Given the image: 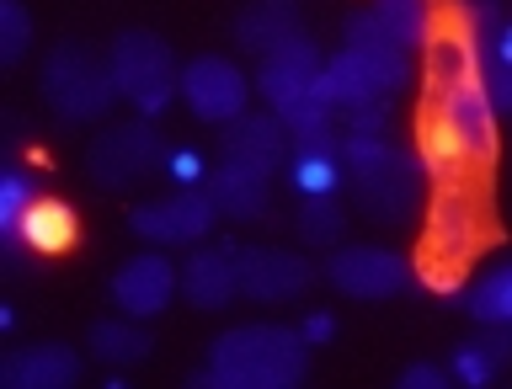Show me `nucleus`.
<instances>
[{"label":"nucleus","mask_w":512,"mask_h":389,"mask_svg":"<svg viewBox=\"0 0 512 389\" xmlns=\"http://www.w3.org/2000/svg\"><path fill=\"white\" fill-rule=\"evenodd\" d=\"M320 283L336 288L342 299L358 304H384L395 294L416 288V262L395 246H368V240H342L320 262Z\"/></svg>","instance_id":"obj_8"},{"label":"nucleus","mask_w":512,"mask_h":389,"mask_svg":"<svg viewBox=\"0 0 512 389\" xmlns=\"http://www.w3.org/2000/svg\"><path fill=\"white\" fill-rule=\"evenodd\" d=\"M80 374H86V358L70 342H59V336L22 342L0 358V384H11V389H70L80 384Z\"/></svg>","instance_id":"obj_16"},{"label":"nucleus","mask_w":512,"mask_h":389,"mask_svg":"<svg viewBox=\"0 0 512 389\" xmlns=\"http://www.w3.org/2000/svg\"><path fill=\"white\" fill-rule=\"evenodd\" d=\"M107 64H112L118 96L128 102L134 118H160L171 102H182V96H176V86H182V59H176V48L160 38L155 27L112 32Z\"/></svg>","instance_id":"obj_6"},{"label":"nucleus","mask_w":512,"mask_h":389,"mask_svg":"<svg viewBox=\"0 0 512 389\" xmlns=\"http://www.w3.org/2000/svg\"><path fill=\"white\" fill-rule=\"evenodd\" d=\"M416 64L406 48H336L320 64V91L326 102L336 107V118L352 107H368V102H395L400 91L411 86Z\"/></svg>","instance_id":"obj_7"},{"label":"nucleus","mask_w":512,"mask_h":389,"mask_svg":"<svg viewBox=\"0 0 512 389\" xmlns=\"http://www.w3.org/2000/svg\"><path fill=\"white\" fill-rule=\"evenodd\" d=\"M480 80H486L496 118H512V59H480Z\"/></svg>","instance_id":"obj_32"},{"label":"nucleus","mask_w":512,"mask_h":389,"mask_svg":"<svg viewBox=\"0 0 512 389\" xmlns=\"http://www.w3.org/2000/svg\"><path fill=\"white\" fill-rule=\"evenodd\" d=\"M86 352H91L102 368H139V363H150V352H155L150 320H134V315H123V310L91 320Z\"/></svg>","instance_id":"obj_21"},{"label":"nucleus","mask_w":512,"mask_h":389,"mask_svg":"<svg viewBox=\"0 0 512 389\" xmlns=\"http://www.w3.org/2000/svg\"><path fill=\"white\" fill-rule=\"evenodd\" d=\"M342 166H347V192L368 224L406 230L422 214L432 176L416 155V144H400L390 134H342Z\"/></svg>","instance_id":"obj_2"},{"label":"nucleus","mask_w":512,"mask_h":389,"mask_svg":"<svg viewBox=\"0 0 512 389\" xmlns=\"http://www.w3.org/2000/svg\"><path fill=\"white\" fill-rule=\"evenodd\" d=\"M299 331H304V342H310V347H331L336 342V315L331 310H310L299 320Z\"/></svg>","instance_id":"obj_36"},{"label":"nucleus","mask_w":512,"mask_h":389,"mask_svg":"<svg viewBox=\"0 0 512 389\" xmlns=\"http://www.w3.org/2000/svg\"><path fill=\"white\" fill-rule=\"evenodd\" d=\"M208 160L203 150H192V144H166V160H160V176H166L171 187H203L208 182Z\"/></svg>","instance_id":"obj_31"},{"label":"nucleus","mask_w":512,"mask_h":389,"mask_svg":"<svg viewBox=\"0 0 512 389\" xmlns=\"http://www.w3.org/2000/svg\"><path fill=\"white\" fill-rule=\"evenodd\" d=\"M416 288L459 310L464 288H470V267H448V262H427V256H422V262H416Z\"/></svg>","instance_id":"obj_30"},{"label":"nucleus","mask_w":512,"mask_h":389,"mask_svg":"<svg viewBox=\"0 0 512 389\" xmlns=\"http://www.w3.org/2000/svg\"><path fill=\"white\" fill-rule=\"evenodd\" d=\"M320 64H326V54L315 48L310 32H299V38H288L283 48H272L267 59H256V96H262L272 112L299 102L304 91H315Z\"/></svg>","instance_id":"obj_15"},{"label":"nucleus","mask_w":512,"mask_h":389,"mask_svg":"<svg viewBox=\"0 0 512 389\" xmlns=\"http://www.w3.org/2000/svg\"><path fill=\"white\" fill-rule=\"evenodd\" d=\"M299 32H304L299 0H246L230 22L235 48H246L251 59H267L272 48H283L288 38H299Z\"/></svg>","instance_id":"obj_19"},{"label":"nucleus","mask_w":512,"mask_h":389,"mask_svg":"<svg viewBox=\"0 0 512 389\" xmlns=\"http://www.w3.org/2000/svg\"><path fill=\"white\" fill-rule=\"evenodd\" d=\"M502 358H496V352L486 347V336H464V342L448 352V374H454V384H464V389H486V384H496L502 379Z\"/></svg>","instance_id":"obj_28"},{"label":"nucleus","mask_w":512,"mask_h":389,"mask_svg":"<svg viewBox=\"0 0 512 389\" xmlns=\"http://www.w3.org/2000/svg\"><path fill=\"white\" fill-rule=\"evenodd\" d=\"M459 310H470L475 326H512V256L491 262L470 288H464Z\"/></svg>","instance_id":"obj_24"},{"label":"nucleus","mask_w":512,"mask_h":389,"mask_svg":"<svg viewBox=\"0 0 512 389\" xmlns=\"http://www.w3.org/2000/svg\"><path fill=\"white\" fill-rule=\"evenodd\" d=\"M235 272H240V299L251 304H294L320 283V267L288 246H240Z\"/></svg>","instance_id":"obj_13"},{"label":"nucleus","mask_w":512,"mask_h":389,"mask_svg":"<svg viewBox=\"0 0 512 389\" xmlns=\"http://www.w3.org/2000/svg\"><path fill=\"white\" fill-rule=\"evenodd\" d=\"M278 118H283V128L294 134V144L299 139H331L336 134V107L326 102V91H320V80H315V91H304L299 102H288V107H278Z\"/></svg>","instance_id":"obj_27"},{"label":"nucleus","mask_w":512,"mask_h":389,"mask_svg":"<svg viewBox=\"0 0 512 389\" xmlns=\"http://www.w3.org/2000/svg\"><path fill=\"white\" fill-rule=\"evenodd\" d=\"M272 182L278 176L262 171V166H246V160H214V171H208V192H214L219 214L230 224H256L272 214Z\"/></svg>","instance_id":"obj_18"},{"label":"nucleus","mask_w":512,"mask_h":389,"mask_svg":"<svg viewBox=\"0 0 512 389\" xmlns=\"http://www.w3.org/2000/svg\"><path fill=\"white\" fill-rule=\"evenodd\" d=\"M496 107L480 80V43L459 22L454 6L438 11L427 38V96L416 112V155L432 182L448 176H486L496 166Z\"/></svg>","instance_id":"obj_1"},{"label":"nucleus","mask_w":512,"mask_h":389,"mask_svg":"<svg viewBox=\"0 0 512 389\" xmlns=\"http://www.w3.org/2000/svg\"><path fill=\"white\" fill-rule=\"evenodd\" d=\"M107 299H112V310H123L134 320H155L171 310V299H182V267L160 246H150V251H139V256L112 267Z\"/></svg>","instance_id":"obj_12"},{"label":"nucleus","mask_w":512,"mask_h":389,"mask_svg":"<svg viewBox=\"0 0 512 389\" xmlns=\"http://www.w3.org/2000/svg\"><path fill=\"white\" fill-rule=\"evenodd\" d=\"M32 48V11L22 0H0V70H16Z\"/></svg>","instance_id":"obj_29"},{"label":"nucleus","mask_w":512,"mask_h":389,"mask_svg":"<svg viewBox=\"0 0 512 389\" xmlns=\"http://www.w3.org/2000/svg\"><path fill=\"white\" fill-rule=\"evenodd\" d=\"M176 96H182V107L198 123L224 128V123H235L240 112H251V75L240 70L230 54H192L182 64Z\"/></svg>","instance_id":"obj_11"},{"label":"nucleus","mask_w":512,"mask_h":389,"mask_svg":"<svg viewBox=\"0 0 512 389\" xmlns=\"http://www.w3.org/2000/svg\"><path fill=\"white\" fill-rule=\"evenodd\" d=\"M342 43H347V48H395L390 38H384V27L374 22V11H368V6H358V11L342 22Z\"/></svg>","instance_id":"obj_34"},{"label":"nucleus","mask_w":512,"mask_h":389,"mask_svg":"<svg viewBox=\"0 0 512 389\" xmlns=\"http://www.w3.org/2000/svg\"><path fill=\"white\" fill-rule=\"evenodd\" d=\"M395 384H400V389H448V384H454V374H448V363L416 358V363H406V368L395 374Z\"/></svg>","instance_id":"obj_35"},{"label":"nucleus","mask_w":512,"mask_h":389,"mask_svg":"<svg viewBox=\"0 0 512 389\" xmlns=\"http://www.w3.org/2000/svg\"><path fill=\"white\" fill-rule=\"evenodd\" d=\"M283 182H288L294 198H326V192H342L347 187L342 134H331V139H299L294 150H288Z\"/></svg>","instance_id":"obj_20"},{"label":"nucleus","mask_w":512,"mask_h":389,"mask_svg":"<svg viewBox=\"0 0 512 389\" xmlns=\"http://www.w3.org/2000/svg\"><path fill=\"white\" fill-rule=\"evenodd\" d=\"M486 246H496L486 176H448V182H432L427 230H422V256L427 262L470 267Z\"/></svg>","instance_id":"obj_5"},{"label":"nucleus","mask_w":512,"mask_h":389,"mask_svg":"<svg viewBox=\"0 0 512 389\" xmlns=\"http://www.w3.org/2000/svg\"><path fill=\"white\" fill-rule=\"evenodd\" d=\"M75 235H80L75 208L64 198H38V203H32V214L22 219V235H16L11 246H27L32 256H64L75 246Z\"/></svg>","instance_id":"obj_22"},{"label":"nucleus","mask_w":512,"mask_h":389,"mask_svg":"<svg viewBox=\"0 0 512 389\" xmlns=\"http://www.w3.org/2000/svg\"><path fill=\"white\" fill-rule=\"evenodd\" d=\"M395 128V102H368L342 112V134H390Z\"/></svg>","instance_id":"obj_33"},{"label":"nucleus","mask_w":512,"mask_h":389,"mask_svg":"<svg viewBox=\"0 0 512 389\" xmlns=\"http://www.w3.org/2000/svg\"><path fill=\"white\" fill-rule=\"evenodd\" d=\"M347 224H352V219H347V208H342V192H326V198H294L299 246H315V251L342 246Z\"/></svg>","instance_id":"obj_25"},{"label":"nucleus","mask_w":512,"mask_h":389,"mask_svg":"<svg viewBox=\"0 0 512 389\" xmlns=\"http://www.w3.org/2000/svg\"><path fill=\"white\" fill-rule=\"evenodd\" d=\"M240 240H214V246H192L182 262V304L198 315H219L240 299V272H235Z\"/></svg>","instance_id":"obj_14"},{"label":"nucleus","mask_w":512,"mask_h":389,"mask_svg":"<svg viewBox=\"0 0 512 389\" xmlns=\"http://www.w3.org/2000/svg\"><path fill=\"white\" fill-rule=\"evenodd\" d=\"M288 150H294V134L283 128L278 112H240L235 123H224L219 134V155L224 160H246V166H262L272 176H283Z\"/></svg>","instance_id":"obj_17"},{"label":"nucleus","mask_w":512,"mask_h":389,"mask_svg":"<svg viewBox=\"0 0 512 389\" xmlns=\"http://www.w3.org/2000/svg\"><path fill=\"white\" fill-rule=\"evenodd\" d=\"M166 160V139L155 134V118H128V123H107L102 134L86 144V182L96 192H128L144 176L160 171Z\"/></svg>","instance_id":"obj_9"},{"label":"nucleus","mask_w":512,"mask_h":389,"mask_svg":"<svg viewBox=\"0 0 512 389\" xmlns=\"http://www.w3.org/2000/svg\"><path fill=\"white\" fill-rule=\"evenodd\" d=\"M38 91H43V107L54 112L59 123H70V128L102 123L107 112L123 102L107 54H102V48H91V43H80V38H59L43 54Z\"/></svg>","instance_id":"obj_4"},{"label":"nucleus","mask_w":512,"mask_h":389,"mask_svg":"<svg viewBox=\"0 0 512 389\" xmlns=\"http://www.w3.org/2000/svg\"><path fill=\"white\" fill-rule=\"evenodd\" d=\"M480 59H512V11H507V22L491 32V43L480 48Z\"/></svg>","instance_id":"obj_37"},{"label":"nucleus","mask_w":512,"mask_h":389,"mask_svg":"<svg viewBox=\"0 0 512 389\" xmlns=\"http://www.w3.org/2000/svg\"><path fill=\"white\" fill-rule=\"evenodd\" d=\"M310 358L315 347L304 342V331L283 320H246L203 347L214 389H299L310 379Z\"/></svg>","instance_id":"obj_3"},{"label":"nucleus","mask_w":512,"mask_h":389,"mask_svg":"<svg viewBox=\"0 0 512 389\" xmlns=\"http://www.w3.org/2000/svg\"><path fill=\"white\" fill-rule=\"evenodd\" d=\"M368 11H374V22L384 27V38L395 48H427L432 27H438V0H368Z\"/></svg>","instance_id":"obj_23"},{"label":"nucleus","mask_w":512,"mask_h":389,"mask_svg":"<svg viewBox=\"0 0 512 389\" xmlns=\"http://www.w3.org/2000/svg\"><path fill=\"white\" fill-rule=\"evenodd\" d=\"M219 203L208 187H171L160 198H144L128 208V230H134L144 246L160 251H182V246H203L219 224Z\"/></svg>","instance_id":"obj_10"},{"label":"nucleus","mask_w":512,"mask_h":389,"mask_svg":"<svg viewBox=\"0 0 512 389\" xmlns=\"http://www.w3.org/2000/svg\"><path fill=\"white\" fill-rule=\"evenodd\" d=\"M38 198H43L38 176L27 166H16V160H6V166H0V240H6V246L22 235V219L32 214Z\"/></svg>","instance_id":"obj_26"}]
</instances>
